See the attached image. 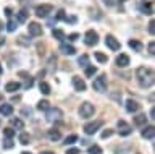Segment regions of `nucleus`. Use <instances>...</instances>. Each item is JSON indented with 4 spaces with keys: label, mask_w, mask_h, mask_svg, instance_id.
<instances>
[{
    "label": "nucleus",
    "mask_w": 155,
    "mask_h": 154,
    "mask_svg": "<svg viewBox=\"0 0 155 154\" xmlns=\"http://www.w3.org/2000/svg\"><path fill=\"white\" fill-rule=\"evenodd\" d=\"M110 98H111V99H115V101H118V102H121V94H120V93H116V94H110Z\"/></svg>",
    "instance_id": "nucleus-43"
},
{
    "label": "nucleus",
    "mask_w": 155,
    "mask_h": 154,
    "mask_svg": "<svg viewBox=\"0 0 155 154\" xmlns=\"http://www.w3.org/2000/svg\"><path fill=\"white\" fill-rule=\"evenodd\" d=\"M19 88H21V84H19L18 81H10V83H7V86H5V91H8V93H15V91H18Z\"/></svg>",
    "instance_id": "nucleus-20"
},
{
    "label": "nucleus",
    "mask_w": 155,
    "mask_h": 154,
    "mask_svg": "<svg viewBox=\"0 0 155 154\" xmlns=\"http://www.w3.org/2000/svg\"><path fill=\"white\" fill-rule=\"evenodd\" d=\"M94 114H95V107L91 102H82L81 104V107H79L81 118H91V117H94Z\"/></svg>",
    "instance_id": "nucleus-3"
},
{
    "label": "nucleus",
    "mask_w": 155,
    "mask_h": 154,
    "mask_svg": "<svg viewBox=\"0 0 155 154\" xmlns=\"http://www.w3.org/2000/svg\"><path fill=\"white\" fill-rule=\"evenodd\" d=\"M63 117V110L60 107H48L45 110V118L48 122H60Z\"/></svg>",
    "instance_id": "nucleus-2"
},
{
    "label": "nucleus",
    "mask_w": 155,
    "mask_h": 154,
    "mask_svg": "<svg viewBox=\"0 0 155 154\" xmlns=\"http://www.w3.org/2000/svg\"><path fill=\"white\" fill-rule=\"evenodd\" d=\"M28 16H29V12L26 10V8H21V10L16 13V21L18 23H26Z\"/></svg>",
    "instance_id": "nucleus-17"
},
{
    "label": "nucleus",
    "mask_w": 155,
    "mask_h": 154,
    "mask_svg": "<svg viewBox=\"0 0 155 154\" xmlns=\"http://www.w3.org/2000/svg\"><path fill=\"white\" fill-rule=\"evenodd\" d=\"M13 146H15V144H13V141H12V138H7V139L3 141V149H12Z\"/></svg>",
    "instance_id": "nucleus-35"
},
{
    "label": "nucleus",
    "mask_w": 155,
    "mask_h": 154,
    "mask_svg": "<svg viewBox=\"0 0 155 154\" xmlns=\"http://www.w3.org/2000/svg\"><path fill=\"white\" fill-rule=\"evenodd\" d=\"M111 135H113V132H111V130H105V132L102 133V138H104V139H105V138H110Z\"/></svg>",
    "instance_id": "nucleus-40"
},
{
    "label": "nucleus",
    "mask_w": 155,
    "mask_h": 154,
    "mask_svg": "<svg viewBox=\"0 0 155 154\" xmlns=\"http://www.w3.org/2000/svg\"><path fill=\"white\" fill-rule=\"evenodd\" d=\"M12 125H13L15 128H18V130H23V128H24L23 120H19V118H13V120H12Z\"/></svg>",
    "instance_id": "nucleus-31"
},
{
    "label": "nucleus",
    "mask_w": 155,
    "mask_h": 154,
    "mask_svg": "<svg viewBox=\"0 0 155 154\" xmlns=\"http://www.w3.org/2000/svg\"><path fill=\"white\" fill-rule=\"evenodd\" d=\"M134 125L136 127H145L147 125V117H145V114H139L134 117Z\"/></svg>",
    "instance_id": "nucleus-16"
},
{
    "label": "nucleus",
    "mask_w": 155,
    "mask_h": 154,
    "mask_svg": "<svg viewBox=\"0 0 155 154\" xmlns=\"http://www.w3.org/2000/svg\"><path fill=\"white\" fill-rule=\"evenodd\" d=\"M149 115H150V118H155V117H153V115H155V109H153V107L150 109V112H149Z\"/></svg>",
    "instance_id": "nucleus-48"
},
{
    "label": "nucleus",
    "mask_w": 155,
    "mask_h": 154,
    "mask_svg": "<svg viewBox=\"0 0 155 154\" xmlns=\"http://www.w3.org/2000/svg\"><path fill=\"white\" fill-rule=\"evenodd\" d=\"M21 154H31V152H28V151H24V152H21Z\"/></svg>",
    "instance_id": "nucleus-54"
},
{
    "label": "nucleus",
    "mask_w": 155,
    "mask_h": 154,
    "mask_svg": "<svg viewBox=\"0 0 155 154\" xmlns=\"http://www.w3.org/2000/svg\"><path fill=\"white\" fill-rule=\"evenodd\" d=\"M48 107H50V105H48V101H41V102L37 104V109L39 110H44V112H45Z\"/></svg>",
    "instance_id": "nucleus-33"
},
{
    "label": "nucleus",
    "mask_w": 155,
    "mask_h": 154,
    "mask_svg": "<svg viewBox=\"0 0 155 154\" xmlns=\"http://www.w3.org/2000/svg\"><path fill=\"white\" fill-rule=\"evenodd\" d=\"M21 114H23V115H31V114H32V110L29 109V107H24V109L21 110Z\"/></svg>",
    "instance_id": "nucleus-45"
},
{
    "label": "nucleus",
    "mask_w": 155,
    "mask_h": 154,
    "mask_svg": "<svg viewBox=\"0 0 155 154\" xmlns=\"http://www.w3.org/2000/svg\"><path fill=\"white\" fill-rule=\"evenodd\" d=\"M28 33H29V36H41L42 34V26L39 25V23L36 21H32V23H29V26H28Z\"/></svg>",
    "instance_id": "nucleus-8"
},
{
    "label": "nucleus",
    "mask_w": 155,
    "mask_h": 154,
    "mask_svg": "<svg viewBox=\"0 0 155 154\" xmlns=\"http://www.w3.org/2000/svg\"><path fill=\"white\" fill-rule=\"evenodd\" d=\"M0 114L5 115V117H10L13 114V105L12 104H2L0 105Z\"/></svg>",
    "instance_id": "nucleus-18"
},
{
    "label": "nucleus",
    "mask_w": 155,
    "mask_h": 154,
    "mask_svg": "<svg viewBox=\"0 0 155 154\" xmlns=\"http://www.w3.org/2000/svg\"><path fill=\"white\" fill-rule=\"evenodd\" d=\"M3 135H5V138H13V136H15V130L5 128V130H3Z\"/></svg>",
    "instance_id": "nucleus-36"
},
{
    "label": "nucleus",
    "mask_w": 155,
    "mask_h": 154,
    "mask_svg": "<svg viewBox=\"0 0 155 154\" xmlns=\"http://www.w3.org/2000/svg\"><path fill=\"white\" fill-rule=\"evenodd\" d=\"M29 141H31V138H29L28 133H21V135H19V143H21V144L26 146V144H29Z\"/></svg>",
    "instance_id": "nucleus-27"
},
{
    "label": "nucleus",
    "mask_w": 155,
    "mask_h": 154,
    "mask_svg": "<svg viewBox=\"0 0 155 154\" xmlns=\"http://www.w3.org/2000/svg\"><path fill=\"white\" fill-rule=\"evenodd\" d=\"M139 8H140V12H142L144 15H152V13H153V7H152V3H149V2L142 3Z\"/></svg>",
    "instance_id": "nucleus-21"
},
{
    "label": "nucleus",
    "mask_w": 155,
    "mask_h": 154,
    "mask_svg": "<svg viewBox=\"0 0 155 154\" xmlns=\"http://www.w3.org/2000/svg\"><path fill=\"white\" fill-rule=\"evenodd\" d=\"M39 89H41L42 94H50V84L45 83V81H41V84H39Z\"/></svg>",
    "instance_id": "nucleus-24"
},
{
    "label": "nucleus",
    "mask_w": 155,
    "mask_h": 154,
    "mask_svg": "<svg viewBox=\"0 0 155 154\" xmlns=\"http://www.w3.org/2000/svg\"><path fill=\"white\" fill-rule=\"evenodd\" d=\"M105 44H107V47H110L111 50H120V47H121V44L111 34H108L105 37Z\"/></svg>",
    "instance_id": "nucleus-9"
},
{
    "label": "nucleus",
    "mask_w": 155,
    "mask_h": 154,
    "mask_svg": "<svg viewBox=\"0 0 155 154\" xmlns=\"http://www.w3.org/2000/svg\"><path fill=\"white\" fill-rule=\"evenodd\" d=\"M147 49H149V54H150V55H153V54H155V42H153V41H150V42H149Z\"/></svg>",
    "instance_id": "nucleus-37"
},
{
    "label": "nucleus",
    "mask_w": 155,
    "mask_h": 154,
    "mask_svg": "<svg viewBox=\"0 0 155 154\" xmlns=\"http://www.w3.org/2000/svg\"><path fill=\"white\" fill-rule=\"evenodd\" d=\"M60 52L63 55H74L76 54V49L70 44H61L60 46Z\"/></svg>",
    "instance_id": "nucleus-13"
},
{
    "label": "nucleus",
    "mask_w": 155,
    "mask_h": 154,
    "mask_svg": "<svg viewBox=\"0 0 155 154\" xmlns=\"http://www.w3.org/2000/svg\"><path fill=\"white\" fill-rule=\"evenodd\" d=\"M2 101H3V94H0V102H2Z\"/></svg>",
    "instance_id": "nucleus-52"
},
{
    "label": "nucleus",
    "mask_w": 155,
    "mask_h": 154,
    "mask_svg": "<svg viewBox=\"0 0 155 154\" xmlns=\"http://www.w3.org/2000/svg\"><path fill=\"white\" fill-rule=\"evenodd\" d=\"M68 39H70V41H78V39H79V34H78V33H73V34L68 36Z\"/></svg>",
    "instance_id": "nucleus-42"
},
{
    "label": "nucleus",
    "mask_w": 155,
    "mask_h": 154,
    "mask_svg": "<svg viewBox=\"0 0 155 154\" xmlns=\"http://www.w3.org/2000/svg\"><path fill=\"white\" fill-rule=\"evenodd\" d=\"M149 33H150V34H152V36L155 34V21H153V20L149 23Z\"/></svg>",
    "instance_id": "nucleus-39"
},
{
    "label": "nucleus",
    "mask_w": 155,
    "mask_h": 154,
    "mask_svg": "<svg viewBox=\"0 0 155 154\" xmlns=\"http://www.w3.org/2000/svg\"><path fill=\"white\" fill-rule=\"evenodd\" d=\"M118 128H120L118 132H120L121 136H128V135L133 133V130H131V127H129V125L124 122V120H120V122H118Z\"/></svg>",
    "instance_id": "nucleus-10"
},
{
    "label": "nucleus",
    "mask_w": 155,
    "mask_h": 154,
    "mask_svg": "<svg viewBox=\"0 0 155 154\" xmlns=\"http://www.w3.org/2000/svg\"><path fill=\"white\" fill-rule=\"evenodd\" d=\"M52 12H53V7L50 5V3H42V5L36 7V15L39 18H47Z\"/></svg>",
    "instance_id": "nucleus-5"
},
{
    "label": "nucleus",
    "mask_w": 155,
    "mask_h": 154,
    "mask_svg": "<svg viewBox=\"0 0 155 154\" xmlns=\"http://www.w3.org/2000/svg\"><path fill=\"white\" fill-rule=\"evenodd\" d=\"M73 86H74V89L79 91V93H84L86 91V83H84V80L79 78V76H73Z\"/></svg>",
    "instance_id": "nucleus-11"
},
{
    "label": "nucleus",
    "mask_w": 155,
    "mask_h": 154,
    "mask_svg": "<svg viewBox=\"0 0 155 154\" xmlns=\"http://www.w3.org/2000/svg\"><path fill=\"white\" fill-rule=\"evenodd\" d=\"M120 2H126V0H120Z\"/></svg>",
    "instance_id": "nucleus-55"
},
{
    "label": "nucleus",
    "mask_w": 155,
    "mask_h": 154,
    "mask_svg": "<svg viewBox=\"0 0 155 154\" xmlns=\"http://www.w3.org/2000/svg\"><path fill=\"white\" fill-rule=\"evenodd\" d=\"M3 26H5V25H3V21H0V31L3 29Z\"/></svg>",
    "instance_id": "nucleus-51"
},
{
    "label": "nucleus",
    "mask_w": 155,
    "mask_h": 154,
    "mask_svg": "<svg viewBox=\"0 0 155 154\" xmlns=\"http://www.w3.org/2000/svg\"><path fill=\"white\" fill-rule=\"evenodd\" d=\"M16 25H18V21H16V20H13V18H10V21H8V25H7V29H8L10 33H13V31L18 28Z\"/></svg>",
    "instance_id": "nucleus-25"
},
{
    "label": "nucleus",
    "mask_w": 155,
    "mask_h": 154,
    "mask_svg": "<svg viewBox=\"0 0 155 154\" xmlns=\"http://www.w3.org/2000/svg\"><path fill=\"white\" fill-rule=\"evenodd\" d=\"M5 15H7L8 18H12V15H13V13H12V8H5Z\"/></svg>",
    "instance_id": "nucleus-47"
},
{
    "label": "nucleus",
    "mask_w": 155,
    "mask_h": 154,
    "mask_svg": "<svg viewBox=\"0 0 155 154\" xmlns=\"http://www.w3.org/2000/svg\"><path fill=\"white\" fill-rule=\"evenodd\" d=\"M95 59L99 60L100 63H107V62H108V57L105 54H102V52H95Z\"/></svg>",
    "instance_id": "nucleus-26"
},
{
    "label": "nucleus",
    "mask_w": 155,
    "mask_h": 154,
    "mask_svg": "<svg viewBox=\"0 0 155 154\" xmlns=\"http://www.w3.org/2000/svg\"><path fill=\"white\" fill-rule=\"evenodd\" d=\"M87 152H89V154H102V148L97 146V144H94V146H89Z\"/></svg>",
    "instance_id": "nucleus-29"
},
{
    "label": "nucleus",
    "mask_w": 155,
    "mask_h": 154,
    "mask_svg": "<svg viewBox=\"0 0 155 154\" xmlns=\"http://www.w3.org/2000/svg\"><path fill=\"white\" fill-rule=\"evenodd\" d=\"M34 86V80L31 78V76H29V78H26V83H24V88L26 89H29V88H32Z\"/></svg>",
    "instance_id": "nucleus-38"
},
{
    "label": "nucleus",
    "mask_w": 155,
    "mask_h": 154,
    "mask_svg": "<svg viewBox=\"0 0 155 154\" xmlns=\"http://www.w3.org/2000/svg\"><path fill=\"white\" fill-rule=\"evenodd\" d=\"M128 46H129L133 50H136V52H140V50L144 49V44H142V42H139V41H136V39H131V41L128 42Z\"/></svg>",
    "instance_id": "nucleus-19"
},
{
    "label": "nucleus",
    "mask_w": 155,
    "mask_h": 154,
    "mask_svg": "<svg viewBox=\"0 0 155 154\" xmlns=\"http://www.w3.org/2000/svg\"><path fill=\"white\" fill-rule=\"evenodd\" d=\"M78 63H79V67H87V65H89V57H87V55H81L79 59H78Z\"/></svg>",
    "instance_id": "nucleus-28"
},
{
    "label": "nucleus",
    "mask_w": 155,
    "mask_h": 154,
    "mask_svg": "<svg viewBox=\"0 0 155 154\" xmlns=\"http://www.w3.org/2000/svg\"><path fill=\"white\" fill-rule=\"evenodd\" d=\"M126 110H128L129 114L137 112V110H139V104L136 102V101H133V99H128V101H126Z\"/></svg>",
    "instance_id": "nucleus-14"
},
{
    "label": "nucleus",
    "mask_w": 155,
    "mask_h": 154,
    "mask_svg": "<svg viewBox=\"0 0 155 154\" xmlns=\"http://www.w3.org/2000/svg\"><path fill=\"white\" fill-rule=\"evenodd\" d=\"M5 44V39H3V37H0V47H2Z\"/></svg>",
    "instance_id": "nucleus-49"
},
{
    "label": "nucleus",
    "mask_w": 155,
    "mask_h": 154,
    "mask_svg": "<svg viewBox=\"0 0 155 154\" xmlns=\"http://www.w3.org/2000/svg\"><path fill=\"white\" fill-rule=\"evenodd\" d=\"M84 42L87 46H95L97 42H99V34H97L94 29H89L84 36Z\"/></svg>",
    "instance_id": "nucleus-7"
},
{
    "label": "nucleus",
    "mask_w": 155,
    "mask_h": 154,
    "mask_svg": "<svg viewBox=\"0 0 155 154\" xmlns=\"http://www.w3.org/2000/svg\"><path fill=\"white\" fill-rule=\"evenodd\" d=\"M41 154H55V152H52V151H44V152H41Z\"/></svg>",
    "instance_id": "nucleus-50"
},
{
    "label": "nucleus",
    "mask_w": 155,
    "mask_h": 154,
    "mask_svg": "<svg viewBox=\"0 0 155 154\" xmlns=\"http://www.w3.org/2000/svg\"><path fill=\"white\" fill-rule=\"evenodd\" d=\"M0 125H2V122H0Z\"/></svg>",
    "instance_id": "nucleus-56"
},
{
    "label": "nucleus",
    "mask_w": 155,
    "mask_h": 154,
    "mask_svg": "<svg viewBox=\"0 0 155 154\" xmlns=\"http://www.w3.org/2000/svg\"><path fill=\"white\" fill-rule=\"evenodd\" d=\"M116 67H120V68H124V67L129 65V57L126 54H120L118 57H116Z\"/></svg>",
    "instance_id": "nucleus-12"
},
{
    "label": "nucleus",
    "mask_w": 155,
    "mask_h": 154,
    "mask_svg": "<svg viewBox=\"0 0 155 154\" xmlns=\"http://www.w3.org/2000/svg\"><path fill=\"white\" fill-rule=\"evenodd\" d=\"M92 88L95 91H99V93H105L107 91V75H100L97 76L94 80V83H92Z\"/></svg>",
    "instance_id": "nucleus-4"
},
{
    "label": "nucleus",
    "mask_w": 155,
    "mask_h": 154,
    "mask_svg": "<svg viewBox=\"0 0 155 154\" xmlns=\"http://www.w3.org/2000/svg\"><path fill=\"white\" fill-rule=\"evenodd\" d=\"M66 20V15H65V10H60L57 13V16H55V21H65Z\"/></svg>",
    "instance_id": "nucleus-34"
},
{
    "label": "nucleus",
    "mask_w": 155,
    "mask_h": 154,
    "mask_svg": "<svg viewBox=\"0 0 155 154\" xmlns=\"http://www.w3.org/2000/svg\"><path fill=\"white\" fill-rule=\"evenodd\" d=\"M78 141V135H70V136L65 138V144H73Z\"/></svg>",
    "instance_id": "nucleus-32"
},
{
    "label": "nucleus",
    "mask_w": 155,
    "mask_h": 154,
    "mask_svg": "<svg viewBox=\"0 0 155 154\" xmlns=\"http://www.w3.org/2000/svg\"><path fill=\"white\" fill-rule=\"evenodd\" d=\"M2 71H3V68H2V63H0V73H2Z\"/></svg>",
    "instance_id": "nucleus-53"
},
{
    "label": "nucleus",
    "mask_w": 155,
    "mask_h": 154,
    "mask_svg": "<svg viewBox=\"0 0 155 154\" xmlns=\"http://www.w3.org/2000/svg\"><path fill=\"white\" fill-rule=\"evenodd\" d=\"M52 36L55 37L57 41H65V39H66L65 33H63L61 29H53V31H52Z\"/></svg>",
    "instance_id": "nucleus-23"
},
{
    "label": "nucleus",
    "mask_w": 155,
    "mask_h": 154,
    "mask_svg": "<svg viewBox=\"0 0 155 154\" xmlns=\"http://www.w3.org/2000/svg\"><path fill=\"white\" fill-rule=\"evenodd\" d=\"M102 125H104V120H95V122L86 123V125H84V133H86V135H95L97 130H99Z\"/></svg>",
    "instance_id": "nucleus-6"
},
{
    "label": "nucleus",
    "mask_w": 155,
    "mask_h": 154,
    "mask_svg": "<svg viewBox=\"0 0 155 154\" xmlns=\"http://www.w3.org/2000/svg\"><path fill=\"white\" fill-rule=\"evenodd\" d=\"M95 73H97V67L89 65V67L86 68V76H89V78H91V76H94Z\"/></svg>",
    "instance_id": "nucleus-30"
},
{
    "label": "nucleus",
    "mask_w": 155,
    "mask_h": 154,
    "mask_svg": "<svg viewBox=\"0 0 155 154\" xmlns=\"http://www.w3.org/2000/svg\"><path fill=\"white\" fill-rule=\"evenodd\" d=\"M102 2H104L105 5H108V7H113L115 5V0H102Z\"/></svg>",
    "instance_id": "nucleus-46"
},
{
    "label": "nucleus",
    "mask_w": 155,
    "mask_h": 154,
    "mask_svg": "<svg viewBox=\"0 0 155 154\" xmlns=\"http://www.w3.org/2000/svg\"><path fill=\"white\" fill-rule=\"evenodd\" d=\"M136 76H137V81H139V86L140 88H150L153 84V70L149 68V67H139L136 70Z\"/></svg>",
    "instance_id": "nucleus-1"
},
{
    "label": "nucleus",
    "mask_w": 155,
    "mask_h": 154,
    "mask_svg": "<svg viewBox=\"0 0 155 154\" xmlns=\"http://www.w3.org/2000/svg\"><path fill=\"white\" fill-rule=\"evenodd\" d=\"M66 154H81V151L78 148H71V149H68Z\"/></svg>",
    "instance_id": "nucleus-41"
},
{
    "label": "nucleus",
    "mask_w": 155,
    "mask_h": 154,
    "mask_svg": "<svg viewBox=\"0 0 155 154\" xmlns=\"http://www.w3.org/2000/svg\"><path fill=\"white\" fill-rule=\"evenodd\" d=\"M19 44H23V46H28L29 44V42H31V41H26V37H24V36H21V37H19Z\"/></svg>",
    "instance_id": "nucleus-44"
},
{
    "label": "nucleus",
    "mask_w": 155,
    "mask_h": 154,
    "mask_svg": "<svg viewBox=\"0 0 155 154\" xmlns=\"http://www.w3.org/2000/svg\"><path fill=\"white\" fill-rule=\"evenodd\" d=\"M48 138L52 139V141H58V139L61 138V133L58 132V130H48Z\"/></svg>",
    "instance_id": "nucleus-22"
},
{
    "label": "nucleus",
    "mask_w": 155,
    "mask_h": 154,
    "mask_svg": "<svg viewBox=\"0 0 155 154\" xmlns=\"http://www.w3.org/2000/svg\"><path fill=\"white\" fill-rule=\"evenodd\" d=\"M142 138H145V139H153V135H155V128L150 125V127H144V130H142Z\"/></svg>",
    "instance_id": "nucleus-15"
}]
</instances>
